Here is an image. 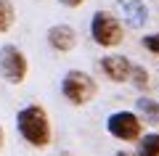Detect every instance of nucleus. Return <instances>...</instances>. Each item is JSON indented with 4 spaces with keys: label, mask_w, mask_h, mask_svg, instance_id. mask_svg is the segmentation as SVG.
<instances>
[{
    "label": "nucleus",
    "mask_w": 159,
    "mask_h": 156,
    "mask_svg": "<svg viewBox=\"0 0 159 156\" xmlns=\"http://www.w3.org/2000/svg\"><path fill=\"white\" fill-rule=\"evenodd\" d=\"M135 114L141 117V122H146V124H159V100H154L151 95H138Z\"/></svg>",
    "instance_id": "9"
},
{
    "label": "nucleus",
    "mask_w": 159,
    "mask_h": 156,
    "mask_svg": "<svg viewBox=\"0 0 159 156\" xmlns=\"http://www.w3.org/2000/svg\"><path fill=\"white\" fill-rule=\"evenodd\" d=\"M143 48L148 50V53H154V56H159V32H151V34H143Z\"/></svg>",
    "instance_id": "13"
},
{
    "label": "nucleus",
    "mask_w": 159,
    "mask_h": 156,
    "mask_svg": "<svg viewBox=\"0 0 159 156\" xmlns=\"http://www.w3.org/2000/svg\"><path fill=\"white\" fill-rule=\"evenodd\" d=\"M29 74L27 53L16 45H3L0 48V77L8 85H21Z\"/></svg>",
    "instance_id": "4"
},
{
    "label": "nucleus",
    "mask_w": 159,
    "mask_h": 156,
    "mask_svg": "<svg viewBox=\"0 0 159 156\" xmlns=\"http://www.w3.org/2000/svg\"><path fill=\"white\" fill-rule=\"evenodd\" d=\"M58 3H61L64 8H80L82 3H85V0H58Z\"/></svg>",
    "instance_id": "14"
},
{
    "label": "nucleus",
    "mask_w": 159,
    "mask_h": 156,
    "mask_svg": "<svg viewBox=\"0 0 159 156\" xmlns=\"http://www.w3.org/2000/svg\"><path fill=\"white\" fill-rule=\"evenodd\" d=\"M3 148H6V130H3V124H0V154H3Z\"/></svg>",
    "instance_id": "15"
},
{
    "label": "nucleus",
    "mask_w": 159,
    "mask_h": 156,
    "mask_svg": "<svg viewBox=\"0 0 159 156\" xmlns=\"http://www.w3.org/2000/svg\"><path fill=\"white\" fill-rule=\"evenodd\" d=\"M138 156H159V132H146L138 138Z\"/></svg>",
    "instance_id": "11"
},
{
    "label": "nucleus",
    "mask_w": 159,
    "mask_h": 156,
    "mask_svg": "<svg viewBox=\"0 0 159 156\" xmlns=\"http://www.w3.org/2000/svg\"><path fill=\"white\" fill-rule=\"evenodd\" d=\"M61 95L72 106H85L98 95V82L82 69H69L61 77Z\"/></svg>",
    "instance_id": "2"
},
{
    "label": "nucleus",
    "mask_w": 159,
    "mask_h": 156,
    "mask_svg": "<svg viewBox=\"0 0 159 156\" xmlns=\"http://www.w3.org/2000/svg\"><path fill=\"white\" fill-rule=\"evenodd\" d=\"M16 130L32 148H48V145H51V138H53L51 117H48V111L43 106H37V103H29V106L19 109Z\"/></svg>",
    "instance_id": "1"
},
{
    "label": "nucleus",
    "mask_w": 159,
    "mask_h": 156,
    "mask_svg": "<svg viewBox=\"0 0 159 156\" xmlns=\"http://www.w3.org/2000/svg\"><path fill=\"white\" fill-rule=\"evenodd\" d=\"M98 64H101L103 77L111 79V82H127V79H130L133 61L127 56H122V53H109V56H103Z\"/></svg>",
    "instance_id": "7"
},
{
    "label": "nucleus",
    "mask_w": 159,
    "mask_h": 156,
    "mask_svg": "<svg viewBox=\"0 0 159 156\" xmlns=\"http://www.w3.org/2000/svg\"><path fill=\"white\" fill-rule=\"evenodd\" d=\"M106 132L122 143H130L143 135V122L135 111H114L106 117Z\"/></svg>",
    "instance_id": "5"
},
{
    "label": "nucleus",
    "mask_w": 159,
    "mask_h": 156,
    "mask_svg": "<svg viewBox=\"0 0 159 156\" xmlns=\"http://www.w3.org/2000/svg\"><path fill=\"white\" fill-rule=\"evenodd\" d=\"M114 156H133V154H127V151H117Z\"/></svg>",
    "instance_id": "16"
},
{
    "label": "nucleus",
    "mask_w": 159,
    "mask_h": 156,
    "mask_svg": "<svg viewBox=\"0 0 159 156\" xmlns=\"http://www.w3.org/2000/svg\"><path fill=\"white\" fill-rule=\"evenodd\" d=\"M119 8V21L127 24L130 29H141L148 21V8L143 0H117Z\"/></svg>",
    "instance_id": "8"
},
{
    "label": "nucleus",
    "mask_w": 159,
    "mask_h": 156,
    "mask_svg": "<svg viewBox=\"0 0 159 156\" xmlns=\"http://www.w3.org/2000/svg\"><path fill=\"white\" fill-rule=\"evenodd\" d=\"M45 40H48V48L56 50V53H69V50L77 48V32H74V27H69V24H53V27H48L45 32Z\"/></svg>",
    "instance_id": "6"
},
{
    "label": "nucleus",
    "mask_w": 159,
    "mask_h": 156,
    "mask_svg": "<svg viewBox=\"0 0 159 156\" xmlns=\"http://www.w3.org/2000/svg\"><path fill=\"white\" fill-rule=\"evenodd\" d=\"M16 24V6L11 0H0V34H6Z\"/></svg>",
    "instance_id": "10"
},
{
    "label": "nucleus",
    "mask_w": 159,
    "mask_h": 156,
    "mask_svg": "<svg viewBox=\"0 0 159 156\" xmlns=\"http://www.w3.org/2000/svg\"><path fill=\"white\" fill-rule=\"evenodd\" d=\"M130 82H133V87H135L138 93L143 95L148 87H151V77H148V69L135 66V64H133V69H130Z\"/></svg>",
    "instance_id": "12"
},
{
    "label": "nucleus",
    "mask_w": 159,
    "mask_h": 156,
    "mask_svg": "<svg viewBox=\"0 0 159 156\" xmlns=\"http://www.w3.org/2000/svg\"><path fill=\"white\" fill-rule=\"evenodd\" d=\"M90 37L96 45H101V48H117V45H122V40H125V29H122V21H119L117 13L111 11H96L90 19Z\"/></svg>",
    "instance_id": "3"
}]
</instances>
